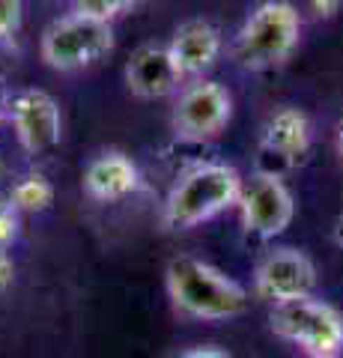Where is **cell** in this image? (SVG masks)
I'll list each match as a JSON object with an SVG mask.
<instances>
[{"label":"cell","instance_id":"cell-1","mask_svg":"<svg viewBox=\"0 0 343 358\" xmlns=\"http://www.w3.org/2000/svg\"><path fill=\"white\" fill-rule=\"evenodd\" d=\"M173 308L194 320H233L248 308V289L200 257L176 254L164 268Z\"/></svg>","mask_w":343,"mask_h":358},{"label":"cell","instance_id":"cell-2","mask_svg":"<svg viewBox=\"0 0 343 358\" xmlns=\"http://www.w3.org/2000/svg\"><path fill=\"white\" fill-rule=\"evenodd\" d=\"M242 176L236 167L221 162H200L176 179L164 197L161 221L170 230L197 227L209 218L227 212L230 206H239L242 194Z\"/></svg>","mask_w":343,"mask_h":358},{"label":"cell","instance_id":"cell-3","mask_svg":"<svg viewBox=\"0 0 343 358\" xmlns=\"http://www.w3.org/2000/svg\"><path fill=\"white\" fill-rule=\"evenodd\" d=\"M302 36V18L284 0H265L242 24L233 42V60L248 72L281 66L295 51Z\"/></svg>","mask_w":343,"mask_h":358},{"label":"cell","instance_id":"cell-4","mask_svg":"<svg viewBox=\"0 0 343 358\" xmlns=\"http://www.w3.org/2000/svg\"><path fill=\"white\" fill-rule=\"evenodd\" d=\"M272 331L302 346L311 358H331L343 350V313L328 301L305 296L272 308Z\"/></svg>","mask_w":343,"mask_h":358},{"label":"cell","instance_id":"cell-5","mask_svg":"<svg viewBox=\"0 0 343 358\" xmlns=\"http://www.w3.org/2000/svg\"><path fill=\"white\" fill-rule=\"evenodd\" d=\"M39 51L51 69L78 72L114 51V30H110V24H98L93 18L69 13L45 27Z\"/></svg>","mask_w":343,"mask_h":358},{"label":"cell","instance_id":"cell-6","mask_svg":"<svg viewBox=\"0 0 343 358\" xmlns=\"http://www.w3.org/2000/svg\"><path fill=\"white\" fill-rule=\"evenodd\" d=\"M239 215L248 233L260 239H272L293 224L295 200L275 171H257L248 179H242Z\"/></svg>","mask_w":343,"mask_h":358},{"label":"cell","instance_id":"cell-7","mask_svg":"<svg viewBox=\"0 0 343 358\" xmlns=\"http://www.w3.org/2000/svg\"><path fill=\"white\" fill-rule=\"evenodd\" d=\"M233 117V99L218 81H191L173 105V131L182 141H209Z\"/></svg>","mask_w":343,"mask_h":358},{"label":"cell","instance_id":"cell-8","mask_svg":"<svg viewBox=\"0 0 343 358\" xmlns=\"http://www.w3.org/2000/svg\"><path fill=\"white\" fill-rule=\"evenodd\" d=\"M254 287L263 299L284 305L305 296H314L316 287V266L305 251L295 248H275L257 263Z\"/></svg>","mask_w":343,"mask_h":358},{"label":"cell","instance_id":"cell-9","mask_svg":"<svg viewBox=\"0 0 343 358\" xmlns=\"http://www.w3.org/2000/svg\"><path fill=\"white\" fill-rule=\"evenodd\" d=\"M6 108H9V122H13L15 138L27 152L36 155L60 143V134H63L60 105L45 90H18L9 99Z\"/></svg>","mask_w":343,"mask_h":358},{"label":"cell","instance_id":"cell-10","mask_svg":"<svg viewBox=\"0 0 343 358\" xmlns=\"http://www.w3.org/2000/svg\"><path fill=\"white\" fill-rule=\"evenodd\" d=\"M126 84L138 99H164L180 90L182 75L164 45L147 42L126 63Z\"/></svg>","mask_w":343,"mask_h":358},{"label":"cell","instance_id":"cell-11","mask_svg":"<svg viewBox=\"0 0 343 358\" xmlns=\"http://www.w3.org/2000/svg\"><path fill=\"white\" fill-rule=\"evenodd\" d=\"M168 51H170V57L182 78H197L215 66L218 54H221V33L215 24H209V21L191 18L176 27Z\"/></svg>","mask_w":343,"mask_h":358},{"label":"cell","instance_id":"cell-12","mask_svg":"<svg viewBox=\"0 0 343 358\" xmlns=\"http://www.w3.org/2000/svg\"><path fill=\"white\" fill-rule=\"evenodd\" d=\"M140 188V171L138 164L119 150H105L87 164L84 171V192L93 200L114 203Z\"/></svg>","mask_w":343,"mask_h":358},{"label":"cell","instance_id":"cell-13","mask_svg":"<svg viewBox=\"0 0 343 358\" xmlns=\"http://www.w3.org/2000/svg\"><path fill=\"white\" fill-rule=\"evenodd\" d=\"M260 147L265 155H275L284 164H298L311 150V122L305 110L298 108H281L269 117L263 129Z\"/></svg>","mask_w":343,"mask_h":358},{"label":"cell","instance_id":"cell-14","mask_svg":"<svg viewBox=\"0 0 343 358\" xmlns=\"http://www.w3.org/2000/svg\"><path fill=\"white\" fill-rule=\"evenodd\" d=\"M9 203L18 212H45L54 203V185L45 173H27L9 192Z\"/></svg>","mask_w":343,"mask_h":358},{"label":"cell","instance_id":"cell-15","mask_svg":"<svg viewBox=\"0 0 343 358\" xmlns=\"http://www.w3.org/2000/svg\"><path fill=\"white\" fill-rule=\"evenodd\" d=\"M131 6L135 3H129V0H84V3L72 6V13H78L84 18H93V21H98V24H110L114 18L129 13Z\"/></svg>","mask_w":343,"mask_h":358},{"label":"cell","instance_id":"cell-16","mask_svg":"<svg viewBox=\"0 0 343 358\" xmlns=\"http://www.w3.org/2000/svg\"><path fill=\"white\" fill-rule=\"evenodd\" d=\"M18 209L9 203V197H0V248H9L15 239H18Z\"/></svg>","mask_w":343,"mask_h":358},{"label":"cell","instance_id":"cell-17","mask_svg":"<svg viewBox=\"0 0 343 358\" xmlns=\"http://www.w3.org/2000/svg\"><path fill=\"white\" fill-rule=\"evenodd\" d=\"M21 6L18 0H0V39H13L21 27Z\"/></svg>","mask_w":343,"mask_h":358},{"label":"cell","instance_id":"cell-18","mask_svg":"<svg viewBox=\"0 0 343 358\" xmlns=\"http://www.w3.org/2000/svg\"><path fill=\"white\" fill-rule=\"evenodd\" d=\"M173 358H230V355L224 350H218V346H191V350H182Z\"/></svg>","mask_w":343,"mask_h":358},{"label":"cell","instance_id":"cell-19","mask_svg":"<svg viewBox=\"0 0 343 358\" xmlns=\"http://www.w3.org/2000/svg\"><path fill=\"white\" fill-rule=\"evenodd\" d=\"M13 281H15V263H13V257L0 248V289H6Z\"/></svg>","mask_w":343,"mask_h":358},{"label":"cell","instance_id":"cell-20","mask_svg":"<svg viewBox=\"0 0 343 358\" xmlns=\"http://www.w3.org/2000/svg\"><path fill=\"white\" fill-rule=\"evenodd\" d=\"M340 6H343V3H337V0H335V3H311V9H314V13H316L319 18H331Z\"/></svg>","mask_w":343,"mask_h":358},{"label":"cell","instance_id":"cell-21","mask_svg":"<svg viewBox=\"0 0 343 358\" xmlns=\"http://www.w3.org/2000/svg\"><path fill=\"white\" fill-rule=\"evenodd\" d=\"M9 102H6V99L3 96H0V126H3V120H9V108H6Z\"/></svg>","mask_w":343,"mask_h":358},{"label":"cell","instance_id":"cell-22","mask_svg":"<svg viewBox=\"0 0 343 358\" xmlns=\"http://www.w3.org/2000/svg\"><path fill=\"white\" fill-rule=\"evenodd\" d=\"M335 242L343 248V215H340V221H337V227H335Z\"/></svg>","mask_w":343,"mask_h":358},{"label":"cell","instance_id":"cell-23","mask_svg":"<svg viewBox=\"0 0 343 358\" xmlns=\"http://www.w3.org/2000/svg\"><path fill=\"white\" fill-rule=\"evenodd\" d=\"M337 147H340V155H343V122H340V129H337Z\"/></svg>","mask_w":343,"mask_h":358},{"label":"cell","instance_id":"cell-24","mask_svg":"<svg viewBox=\"0 0 343 358\" xmlns=\"http://www.w3.org/2000/svg\"><path fill=\"white\" fill-rule=\"evenodd\" d=\"M331 358H337V355H331Z\"/></svg>","mask_w":343,"mask_h":358}]
</instances>
